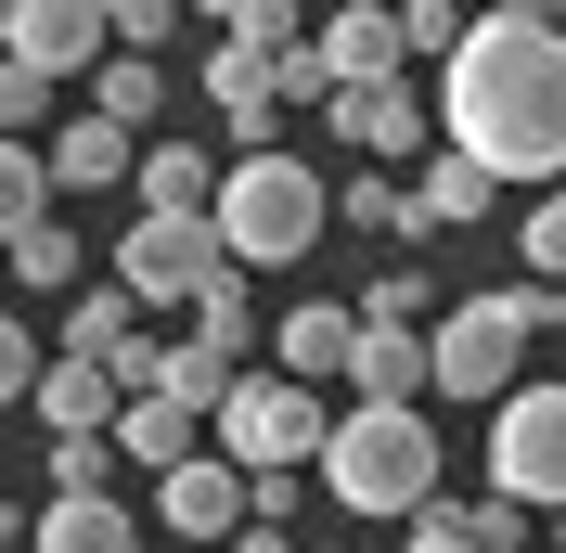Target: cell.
<instances>
[{
	"label": "cell",
	"instance_id": "obj_5",
	"mask_svg": "<svg viewBox=\"0 0 566 553\" xmlns=\"http://www.w3.org/2000/svg\"><path fill=\"white\" fill-rule=\"evenodd\" d=\"M335 399L322 386H296V374H245L232 386V413H219V450L245 463V477H310L322 450H335Z\"/></svg>",
	"mask_w": 566,
	"mask_h": 553
},
{
	"label": "cell",
	"instance_id": "obj_31",
	"mask_svg": "<svg viewBox=\"0 0 566 553\" xmlns=\"http://www.w3.org/2000/svg\"><path fill=\"white\" fill-rule=\"evenodd\" d=\"M39 104H52V77H27V65H0V142L27 129V116H39Z\"/></svg>",
	"mask_w": 566,
	"mask_h": 553
},
{
	"label": "cell",
	"instance_id": "obj_12",
	"mask_svg": "<svg viewBox=\"0 0 566 553\" xmlns=\"http://www.w3.org/2000/svg\"><path fill=\"white\" fill-rule=\"evenodd\" d=\"M322 65H335V104H348V91H387V77L412 65V39H399V13H374V0H348V13L322 27Z\"/></svg>",
	"mask_w": 566,
	"mask_h": 553
},
{
	"label": "cell",
	"instance_id": "obj_8",
	"mask_svg": "<svg viewBox=\"0 0 566 553\" xmlns=\"http://www.w3.org/2000/svg\"><path fill=\"white\" fill-rule=\"evenodd\" d=\"M0 65H27V77H104V13H91V0H13V13H0Z\"/></svg>",
	"mask_w": 566,
	"mask_h": 553
},
{
	"label": "cell",
	"instance_id": "obj_15",
	"mask_svg": "<svg viewBox=\"0 0 566 553\" xmlns=\"http://www.w3.org/2000/svg\"><path fill=\"white\" fill-rule=\"evenodd\" d=\"M335 142H348V155H424V91H412V77L348 91V104H335Z\"/></svg>",
	"mask_w": 566,
	"mask_h": 553
},
{
	"label": "cell",
	"instance_id": "obj_25",
	"mask_svg": "<svg viewBox=\"0 0 566 553\" xmlns=\"http://www.w3.org/2000/svg\"><path fill=\"white\" fill-rule=\"evenodd\" d=\"M232 52H310V27H296V13H283V0H232Z\"/></svg>",
	"mask_w": 566,
	"mask_h": 553
},
{
	"label": "cell",
	"instance_id": "obj_18",
	"mask_svg": "<svg viewBox=\"0 0 566 553\" xmlns=\"http://www.w3.org/2000/svg\"><path fill=\"white\" fill-rule=\"evenodd\" d=\"M360 413H412V386H438V335H360Z\"/></svg>",
	"mask_w": 566,
	"mask_h": 553
},
{
	"label": "cell",
	"instance_id": "obj_32",
	"mask_svg": "<svg viewBox=\"0 0 566 553\" xmlns=\"http://www.w3.org/2000/svg\"><path fill=\"white\" fill-rule=\"evenodd\" d=\"M155 39H168V0H129V13H116V52H142V65H155Z\"/></svg>",
	"mask_w": 566,
	"mask_h": 553
},
{
	"label": "cell",
	"instance_id": "obj_28",
	"mask_svg": "<svg viewBox=\"0 0 566 553\" xmlns=\"http://www.w3.org/2000/svg\"><path fill=\"white\" fill-rule=\"evenodd\" d=\"M515 244H528V283H566V194H541Z\"/></svg>",
	"mask_w": 566,
	"mask_h": 553
},
{
	"label": "cell",
	"instance_id": "obj_11",
	"mask_svg": "<svg viewBox=\"0 0 566 553\" xmlns=\"http://www.w3.org/2000/svg\"><path fill=\"white\" fill-rule=\"evenodd\" d=\"M207 104H219V129H232V142H245V155H283V65H271V52H232V39H219V52H207Z\"/></svg>",
	"mask_w": 566,
	"mask_h": 553
},
{
	"label": "cell",
	"instance_id": "obj_34",
	"mask_svg": "<svg viewBox=\"0 0 566 553\" xmlns=\"http://www.w3.org/2000/svg\"><path fill=\"white\" fill-rule=\"evenodd\" d=\"M232 553H296V541H283V528H271V515H258V528H245V541H232Z\"/></svg>",
	"mask_w": 566,
	"mask_h": 553
},
{
	"label": "cell",
	"instance_id": "obj_24",
	"mask_svg": "<svg viewBox=\"0 0 566 553\" xmlns=\"http://www.w3.org/2000/svg\"><path fill=\"white\" fill-rule=\"evenodd\" d=\"M335 219H360V232H399V244H412V194H399V180H335Z\"/></svg>",
	"mask_w": 566,
	"mask_h": 553
},
{
	"label": "cell",
	"instance_id": "obj_9",
	"mask_svg": "<svg viewBox=\"0 0 566 553\" xmlns=\"http://www.w3.org/2000/svg\"><path fill=\"white\" fill-rule=\"evenodd\" d=\"M155 515H168L180 541H245V528H258V477L232 463V450H207V463L155 477Z\"/></svg>",
	"mask_w": 566,
	"mask_h": 553
},
{
	"label": "cell",
	"instance_id": "obj_6",
	"mask_svg": "<svg viewBox=\"0 0 566 553\" xmlns=\"http://www.w3.org/2000/svg\"><path fill=\"white\" fill-rule=\"evenodd\" d=\"M116 283H129L142 310H207L219 283H245V271H232L219 219H129L116 232Z\"/></svg>",
	"mask_w": 566,
	"mask_h": 553
},
{
	"label": "cell",
	"instance_id": "obj_21",
	"mask_svg": "<svg viewBox=\"0 0 566 553\" xmlns=\"http://www.w3.org/2000/svg\"><path fill=\"white\" fill-rule=\"evenodd\" d=\"M129 335H142V296H129V283H91V296L65 310V361H116Z\"/></svg>",
	"mask_w": 566,
	"mask_h": 553
},
{
	"label": "cell",
	"instance_id": "obj_33",
	"mask_svg": "<svg viewBox=\"0 0 566 553\" xmlns=\"http://www.w3.org/2000/svg\"><path fill=\"white\" fill-rule=\"evenodd\" d=\"M412 553H476V541H463V515H451V502H438V515L412 528Z\"/></svg>",
	"mask_w": 566,
	"mask_h": 553
},
{
	"label": "cell",
	"instance_id": "obj_14",
	"mask_svg": "<svg viewBox=\"0 0 566 553\" xmlns=\"http://www.w3.org/2000/svg\"><path fill=\"white\" fill-rule=\"evenodd\" d=\"M116 450H129V463H155V477H180V463H207V450H219V425L193 413V399H129Z\"/></svg>",
	"mask_w": 566,
	"mask_h": 553
},
{
	"label": "cell",
	"instance_id": "obj_10",
	"mask_svg": "<svg viewBox=\"0 0 566 553\" xmlns=\"http://www.w3.org/2000/svg\"><path fill=\"white\" fill-rule=\"evenodd\" d=\"M360 335H374L360 310L296 296V310H283V335H271V374H296V386H348V374H360Z\"/></svg>",
	"mask_w": 566,
	"mask_h": 553
},
{
	"label": "cell",
	"instance_id": "obj_27",
	"mask_svg": "<svg viewBox=\"0 0 566 553\" xmlns=\"http://www.w3.org/2000/svg\"><path fill=\"white\" fill-rule=\"evenodd\" d=\"M104 450L116 438H52V502H104Z\"/></svg>",
	"mask_w": 566,
	"mask_h": 553
},
{
	"label": "cell",
	"instance_id": "obj_7",
	"mask_svg": "<svg viewBox=\"0 0 566 553\" xmlns=\"http://www.w3.org/2000/svg\"><path fill=\"white\" fill-rule=\"evenodd\" d=\"M490 489L528 515H566V386H515L490 413Z\"/></svg>",
	"mask_w": 566,
	"mask_h": 553
},
{
	"label": "cell",
	"instance_id": "obj_30",
	"mask_svg": "<svg viewBox=\"0 0 566 553\" xmlns=\"http://www.w3.org/2000/svg\"><path fill=\"white\" fill-rule=\"evenodd\" d=\"M283 104H335V65H322V39H310V52H283Z\"/></svg>",
	"mask_w": 566,
	"mask_h": 553
},
{
	"label": "cell",
	"instance_id": "obj_22",
	"mask_svg": "<svg viewBox=\"0 0 566 553\" xmlns=\"http://www.w3.org/2000/svg\"><path fill=\"white\" fill-rule=\"evenodd\" d=\"M91 116H116V129H155V116H168V77H155V65H142V52H116V65L104 77H91Z\"/></svg>",
	"mask_w": 566,
	"mask_h": 553
},
{
	"label": "cell",
	"instance_id": "obj_2",
	"mask_svg": "<svg viewBox=\"0 0 566 553\" xmlns=\"http://www.w3.org/2000/svg\"><path fill=\"white\" fill-rule=\"evenodd\" d=\"M322 489L348 502V515H399V528H424L451 489H438V425L424 413H360L348 399V425H335V450H322Z\"/></svg>",
	"mask_w": 566,
	"mask_h": 553
},
{
	"label": "cell",
	"instance_id": "obj_20",
	"mask_svg": "<svg viewBox=\"0 0 566 553\" xmlns=\"http://www.w3.org/2000/svg\"><path fill=\"white\" fill-rule=\"evenodd\" d=\"M52 194H65V180H52V142H0V244L39 232V219H52Z\"/></svg>",
	"mask_w": 566,
	"mask_h": 553
},
{
	"label": "cell",
	"instance_id": "obj_4",
	"mask_svg": "<svg viewBox=\"0 0 566 553\" xmlns=\"http://www.w3.org/2000/svg\"><path fill=\"white\" fill-rule=\"evenodd\" d=\"M566 322V283H490V296H463L451 322H438V386L451 399H515V347L528 335H554Z\"/></svg>",
	"mask_w": 566,
	"mask_h": 553
},
{
	"label": "cell",
	"instance_id": "obj_19",
	"mask_svg": "<svg viewBox=\"0 0 566 553\" xmlns=\"http://www.w3.org/2000/svg\"><path fill=\"white\" fill-rule=\"evenodd\" d=\"M27 541L39 553H142V528H129V502H39Z\"/></svg>",
	"mask_w": 566,
	"mask_h": 553
},
{
	"label": "cell",
	"instance_id": "obj_29",
	"mask_svg": "<svg viewBox=\"0 0 566 553\" xmlns=\"http://www.w3.org/2000/svg\"><path fill=\"white\" fill-rule=\"evenodd\" d=\"M476 553H528V502H451Z\"/></svg>",
	"mask_w": 566,
	"mask_h": 553
},
{
	"label": "cell",
	"instance_id": "obj_26",
	"mask_svg": "<svg viewBox=\"0 0 566 553\" xmlns=\"http://www.w3.org/2000/svg\"><path fill=\"white\" fill-rule=\"evenodd\" d=\"M13 283H77V232H65V219L13 232Z\"/></svg>",
	"mask_w": 566,
	"mask_h": 553
},
{
	"label": "cell",
	"instance_id": "obj_3",
	"mask_svg": "<svg viewBox=\"0 0 566 553\" xmlns=\"http://www.w3.org/2000/svg\"><path fill=\"white\" fill-rule=\"evenodd\" d=\"M335 219V180H310V155H232L219 180V244H232V271H296Z\"/></svg>",
	"mask_w": 566,
	"mask_h": 553
},
{
	"label": "cell",
	"instance_id": "obj_13",
	"mask_svg": "<svg viewBox=\"0 0 566 553\" xmlns=\"http://www.w3.org/2000/svg\"><path fill=\"white\" fill-rule=\"evenodd\" d=\"M219 180L232 168H207V155H193V142H142V219H219Z\"/></svg>",
	"mask_w": 566,
	"mask_h": 553
},
{
	"label": "cell",
	"instance_id": "obj_23",
	"mask_svg": "<svg viewBox=\"0 0 566 553\" xmlns=\"http://www.w3.org/2000/svg\"><path fill=\"white\" fill-rule=\"evenodd\" d=\"M193 347H219V361L245 374V347H258V310H245V283H219L207 310H193Z\"/></svg>",
	"mask_w": 566,
	"mask_h": 553
},
{
	"label": "cell",
	"instance_id": "obj_17",
	"mask_svg": "<svg viewBox=\"0 0 566 553\" xmlns=\"http://www.w3.org/2000/svg\"><path fill=\"white\" fill-rule=\"evenodd\" d=\"M52 180H65V194H104V180H142V142L116 129V116H65V129H52Z\"/></svg>",
	"mask_w": 566,
	"mask_h": 553
},
{
	"label": "cell",
	"instance_id": "obj_1",
	"mask_svg": "<svg viewBox=\"0 0 566 553\" xmlns=\"http://www.w3.org/2000/svg\"><path fill=\"white\" fill-rule=\"evenodd\" d=\"M438 129L490 180H566V13H476V39L438 65Z\"/></svg>",
	"mask_w": 566,
	"mask_h": 553
},
{
	"label": "cell",
	"instance_id": "obj_16",
	"mask_svg": "<svg viewBox=\"0 0 566 553\" xmlns=\"http://www.w3.org/2000/svg\"><path fill=\"white\" fill-rule=\"evenodd\" d=\"M490 194H502V180L476 168V155H424V168H412V244H424V232H463V219H490Z\"/></svg>",
	"mask_w": 566,
	"mask_h": 553
}]
</instances>
